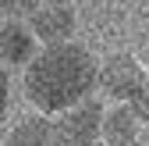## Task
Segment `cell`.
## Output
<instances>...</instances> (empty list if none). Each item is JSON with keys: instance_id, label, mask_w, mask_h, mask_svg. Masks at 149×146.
Here are the masks:
<instances>
[{"instance_id": "obj_1", "label": "cell", "mask_w": 149, "mask_h": 146, "mask_svg": "<svg viewBox=\"0 0 149 146\" xmlns=\"http://www.w3.org/2000/svg\"><path fill=\"white\" fill-rule=\"evenodd\" d=\"M22 96L43 118L96 96V53L78 39L39 46L22 68Z\"/></svg>"}, {"instance_id": "obj_2", "label": "cell", "mask_w": 149, "mask_h": 146, "mask_svg": "<svg viewBox=\"0 0 149 146\" xmlns=\"http://www.w3.org/2000/svg\"><path fill=\"white\" fill-rule=\"evenodd\" d=\"M149 89V71L132 50H110L96 57V96L103 103L135 107Z\"/></svg>"}, {"instance_id": "obj_3", "label": "cell", "mask_w": 149, "mask_h": 146, "mask_svg": "<svg viewBox=\"0 0 149 146\" xmlns=\"http://www.w3.org/2000/svg\"><path fill=\"white\" fill-rule=\"evenodd\" d=\"M103 114H107V103L100 96H89L53 114L50 118L53 146H103Z\"/></svg>"}, {"instance_id": "obj_4", "label": "cell", "mask_w": 149, "mask_h": 146, "mask_svg": "<svg viewBox=\"0 0 149 146\" xmlns=\"http://www.w3.org/2000/svg\"><path fill=\"white\" fill-rule=\"evenodd\" d=\"M25 25L32 29V36H36L39 46L68 43V39H74V29H78V7H74L71 0L32 7V14L25 18Z\"/></svg>"}, {"instance_id": "obj_5", "label": "cell", "mask_w": 149, "mask_h": 146, "mask_svg": "<svg viewBox=\"0 0 149 146\" xmlns=\"http://www.w3.org/2000/svg\"><path fill=\"white\" fill-rule=\"evenodd\" d=\"M39 43L25 22H0V68L4 71H22L32 57Z\"/></svg>"}, {"instance_id": "obj_6", "label": "cell", "mask_w": 149, "mask_h": 146, "mask_svg": "<svg viewBox=\"0 0 149 146\" xmlns=\"http://www.w3.org/2000/svg\"><path fill=\"white\" fill-rule=\"evenodd\" d=\"M0 146H53V132H50V118L43 114H22L7 135H0Z\"/></svg>"}, {"instance_id": "obj_7", "label": "cell", "mask_w": 149, "mask_h": 146, "mask_svg": "<svg viewBox=\"0 0 149 146\" xmlns=\"http://www.w3.org/2000/svg\"><path fill=\"white\" fill-rule=\"evenodd\" d=\"M36 0H0V22H25Z\"/></svg>"}, {"instance_id": "obj_8", "label": "cell", "mask_w": 149, "mask_h": 146, "mask_svg": "<svg viewBox=\"0 0 149 146\" xmlns=\"http://www.w3.org/2000/svg\"><path fill=\"white\" fill-rule=\"evenodd\" d=\"M7 103H11V71L0 68V118L7 114Z\"/></svg>"}]
</instances>
